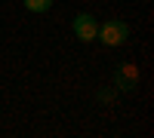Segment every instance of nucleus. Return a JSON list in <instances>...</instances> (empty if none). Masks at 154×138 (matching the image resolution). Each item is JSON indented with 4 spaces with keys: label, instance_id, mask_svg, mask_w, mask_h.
Listing matches in <instances>:
<instances>
[{
    "label": "nucleus",
    "instance_id": "obj_5",
    "mask_svg": "<svg viewBox=\"0 0 154 138\" xmlns=\"http://www.w3.org/2000/svg\"><path fill=\"white\" fill-rule=\"evenodd\" d=\"M114 98H117V92H108V89H102V92H99V101H105V104L114 101Z\"/></svg>",
    "mask_w": 154,
    "mask_h": 138
},
{
    "label": "nucleus",
    "instance_id": "obj_3",
    "mask_svg": "<svg viewBox=\"0 0 154 138\" xmlns=\"http://www.w3.org/2000/svg\"><path fill=\"white\" fill-rule=\"evenodd\" d=\"M136 83H139V65L136 61L120 65L117 74H114V89L117 92H130V89H136Z\"/></svg>",
    "mask_w": 154,
    "mask_h": 138
},
{
    "label": "nucleus",
    "instance_id": "obj_4",
    "mask_svg": "<svg viewBox=\"0 0 154 138\" xmlns=\"http://www.w3.org/2000/svg\"><path fill=\"white\" fill-rule=\"evenodd\" d=\"M22 3H25L28 12H37V16H43V12L53 9V0H22Z\"/></svg>",
    "mask_w": 154,
    "mask_h": 138
},
{
    "label": "nucleus",
    "instance_id": "obj_2",
    "mask_svg": "<svg viewBox=\"0 0 154 138\" xmlns=\"http://www.w3.org/2000/svg\"><path fill=\"white\" fill-rule=\"evenodd\" d=\"M71 31H74V37L80 43H93L96 34H99V22L89 16V12H80V16H74V22H71Z\"/></svg>",
    "mask_w": 154,
    "mask_h": 138
},
{
    "label": "nucleus",
    "instance_id": "obj_1",
    "mask_svg": "<svg viewBox=\"0 0 154 138\" xmlns=\"http://www.w3.org/2000/svg\"><path fill=\"white\" fill-rule=\"evenodd\" d=\"M96 40H102L105 46H123L126 40H130V25L120 22V19H111V22H105V25H99Z\"/></svg>",
    "mask_w": 154,
    "mask_h": 138
}]
</instances>
